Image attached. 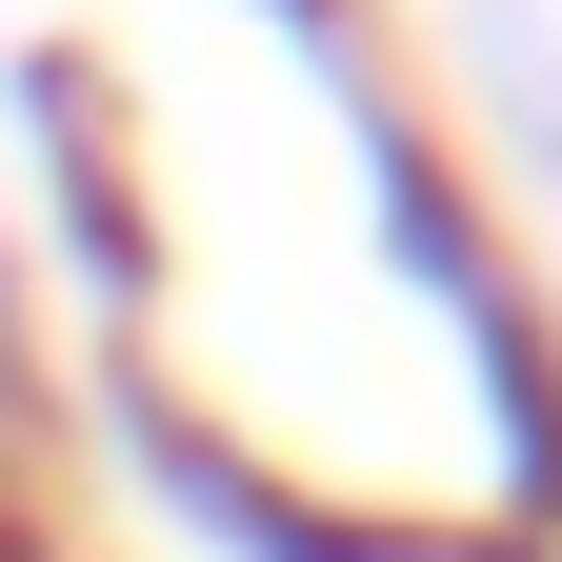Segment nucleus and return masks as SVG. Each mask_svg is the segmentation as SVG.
Segmentation results:
<instances>
[{"instance_id": "nucleus-1", "label": "nucleus", "mask_w": 562, "mask_h": 562, "mask_svg": "<svg viewBox=\"0 0 562 562\" xmlns=\"http://www.w3.org/2000/svg\"><path fill=\"white\" fill-rule=\"evenodd\" d=\"M462 60H482V121H503L522 201H562V41H542V0H462Z\"/></svg>"}]
</instances>
